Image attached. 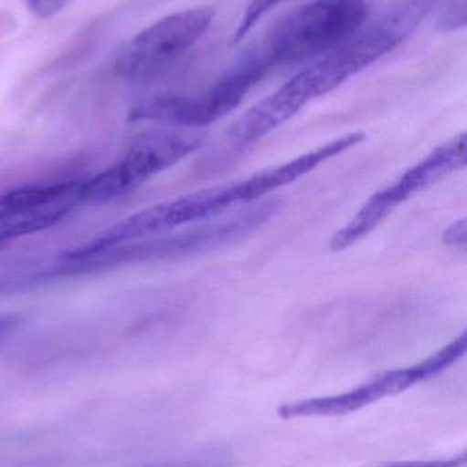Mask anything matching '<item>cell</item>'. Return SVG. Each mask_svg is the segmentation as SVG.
Here are the masks:
<instances>
[{
    "label": "cell",
    "instance_id": "277c9868",
    "mask_svg": "<svg viewBox=\"0 0 467 467\" xmlns=\"http://www.w3.org/2000/svg\"><path fill=\"white\" fill-rule=\"evenodd\" d=\"M466 334L452 340L446 348L419 364L399 369L387 370L348 392L334 397L312 398L280 406L282 420L342 417L362 410L378 400L405 392L421 381L430 380L460 361L465 356Z\"/></svg>",
    "mask_w": 467,
    "mask_h": 467
},
{
    "label": "cell",
    "instance_id": "52a82bcc",
    "mask_svg": "<svg viewBox=\"0 0 467 467\" xmlns=\"http://www.w3.org/2000/svg\"><path fill=\"white\" fill-rule=\"evenodd\" d=\"M216 10L210 5L188 8L165 16L129 41L118 55V73L145 79L177 62L207 32Z\"/></svg>",
    "mask_w": 467,
    "mask_h": 467
},
{
    "label": "cell",
    "instance_id": "8992f818",
    "mask_svg": "<svg viewBox=\"0 0 467 467\" xmlns=\"http://www.w3.org/2000/svg\"><path fill=\"white\" fill-rule=\"evenodd\" d=\"M263 77V71L244 57L238 67L206 92L147 99L132 109L129 119L133 122L151 120L184 129L205 128L232 112Z\"/></svg>",
    "mask_w": 467,
    "mask_h": 467
},
{
    "label": "cell",
    "instance_id": "ba28073f",
    "mask_svg": "<svg viewBox=\"0 0 467 467\" xmlns=\"http://www.w3.org/2000/svg\"><path fill=\"white\" fill-rule=\"evenodd\" d=\"M79 185L80 180L52 181L27 183L0 192V226L54 202L71 197L79 200Z\"/></svg>",
    "mask_w": 467,
    "mask_h": 467
},
{
    "label": "cell",
    "instance_id": "7c38bea8",
    "mask_svg": "<svg viewBox=\"0 0 467 467\" xmlns=\"http://www.w3.org/2000/svg\"><path fill=\"white\" fill-rule=\"evenodd\" d=\"M441 241L449 246H466L467 221L465 218L454 222L444 230Z\"/></svg>",
    "mask_w": 467,
    "mask_h": 467
},
{
    "label": "cell",
    "instance_id": "8fae6325",
    "mask_svg": "<svg viewBox=\"0 0 467 467\" xmlns=\"http://www.w3.org/2000/svg\"><path fill=\"white\" fill-rule=\"evenodd\" d=\"M466 24V0H454L450 3L443 16L439 19V26L443 30L460 29Z\"/></svg>",
    "mask_w": 467,
    "mask_h": 467
},
{
    "label": "cell",
    "instance_id": "4fadbf2b",
    "mask_svg": "<svg viewBox=\"0 0 467 467\" xmlns=\"http://www.w3.org/2000/svg\"><path fill=\"white\" fill-rule=\"evenodd\" d=\"M30 10L40 16V18H49L62 10L66 0H27Z\"/></svg>",
    "mask_w": 467,
    "mask_h": 467
},
{
    "label": "cell",
    "instance_id": "9c48e42d",
    "mask_svg": "<svg viewBox=\"0 0 467 467\" xmlns=\"http://www.w3.org/2000/svg\"><path fill=\"white\" fill-rule=\"evenodd\" d=\"M79 207H81V205H80L77 197H71V199L54 202V204L47 205V207L33 211V213H27L21 218L2 224L0 226V249L10 242L22 238V236L51 229Z\"/></svg>",
    "mask_w": 467,
    "mask_h": 467
},
{
    "label": "cell",
    "instance_id": "7a4b0ae2",
    "mask_svg": "<svg viewBox=\"0 0 467 467\" xmlns=\"http://www.w3.org/2000/svg\"><path fill=\"white\" fill-rule=\"evenodd\" d=\"M365 0H313L280 19L247 57L263 73L332 51L366 21Z\"/></svg>",
    "mask_w": 467,
    "mask_h": 467
},
{
    "label": "cell",
    "instance_id": "5b68a950",
    "mask_svg": "<svg viewBox=\"0 0 467 467\" xmlns=\"http://www.w3.org/2000/svg\"><path fill=\"white\" fill-rule=\"evenodd\" d=\"M466 150V133L455 136L411 167L397 182L373 194L356 215L343 229L334 234L329 242L332 252H342L353 246L377 229L399 205L414 194L430 188L451 172L463 169L467 161Z\"/></svg>",
    "mask_w": 467,
    "mask_h": 467
},
{
    "label": "cell",
    "instance_id": "3957f363",
    "mask_svg": "<svg viewBox=\"0 0 467 467\" xmlns=\"http://www.w3.org/2000/svg\"><path fill=\"white\" fill-rule=\"evenodd\" d=\"M205 139L199 129L143 134L114 166L80 181V202L103 204L123 196L199 150Z\"/></svg>",
    "mask_w": 467,
    "mask_h": 467
},
{
    "label": "cell",
    "instance_id": "6da1fadb",
    "mask_svg": "<svg viewBox=\"0 0 467 467\" xmlns=\"http://www.w3.org/2000/svg\"><path fill=\"white\" fill-rule=\"evenodd\" d=\"M439 0H402L356 37L337 46L314 65L244 112L228 130L233 158L295 117L303 107L361 73L408 40Z\"/></svg>",
    "mask_w": 467,
    "mask_h": 467
},
{
    "label": "cell",
    "instance_id": "30bf717a",
    "mask_svg": "<svg viewBox=\"0 0 467 467\" xmlns=\"http://www.w3.org/2000/svg\"><path fill=\"white\" fill-rule=\"evenodd\" d=\"M288 2V0H251L249 5H247L246 11H244L243 18H241L240 24L236 27L235 33L232 36V44L240 43L252 29L255 25L269 13L282 3Z\"/></svg>",
    "mask_w": 467,
    "mask_h": 467
},
{
    "label": "cell",
    "instance_id": "5bb4252c",
    "mask_svg": "<svg viewBox=\"0 0 467 467\" xmlns=\"http://www.w3.org/2000/svg\"><path fill=\"white\" fill-rule=\"evenodd\" d=\"M466 463V454L451 460L417 461V462H398L387 467H462Z\"/></svg>",
    "mask_w": 467,
    "mask_h": 467
}]
</instances>
